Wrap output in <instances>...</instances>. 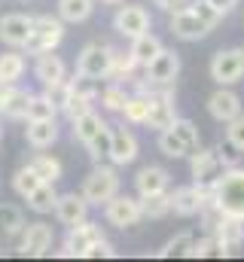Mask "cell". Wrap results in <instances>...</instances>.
Masks as SVG:
<instances>
[{
	"label": "cell",
	"mask_w": 244,
	"mask_h": 262,
	"mask_svg": "<svg viewBox=\"0 0 244 262\" xmlns=\"http://www.w3.org/2000/svg\"><path fill=\"white\" fill-rule=\"evenodd\" d=\"M159 9H165V12H177L180 6H186V0H153Z\"/></svg>",
	"instance_id": "obj_46"
},
{
	"label": "cell",
	"mask_w": 244,
	"mask_h": 262,
	"mask_svg": "<svg viewBox=\"0 0 244 262\" xmlns=\"http://www.w3.org/2000/svg\"><path fill=\"white\" fill-rule=\"evenodd\" d=\"M144 201V216H150V220H162V216H168L174 207H171V192H159V195H147L140 198Z\"/></svg>",
	"instance_id": "obj_34"
},
{
	"label": "cell",
	"mask_w": 244,
	"mask_h": 262,
	"mask_svg": "<svg viewBox=\"0 0 244 262\" xmlns=\"http://www.w3.org/2000/svg\"><path fill=\"white\" fill-rule=\"evenodd\" d=\"M205 3H208L211 9H217L220 15H229V12H232V9H235L241 0H205Z\"/></svg>",
	"instance_id": "obj_45"
},
{
	"label": "cell",
	"mask_w": 244,
	"mask_h": 262,
	"mask_svg": "<svg viewBox=\"0 0 244 262\" xmlns=\"http://www.w3.org/2000/svg\"><path fill=\"white\" fill-rule=\"evenodd\" d=\"M98 256H104V259H113V256H116V250H113V244H110L107 238H101L98 244H92L89 253H86V259H98Z\"/></svg>",
	"instance_id": "obj_44"
},
{
	"label": "cell",
	"mask_w": 244,
	"mask_h": 262,
	"mask_svg": "<svg viewBox=\"0 0 244 262\" xmlns=\"http://www.w3.org/2000/svg\"><path fill=\"white\" fill-rule=\"evenodd\" d=\"M40 183H46V180H43V177H40V174L31 168V165L18 168V171L12 174V189H15V192H18L22 198H28L31 192H34V189H37V186H40Z\"/></svg>",
	"instance_id": "obj_31"
},
{
	"label": "cell",
	"mask_w": 244,
	"mask_h": 262,
	"mask_svg": "<svg viewBox=\"0 0 244 262\" xmlns=\"http://www.w3.org/2000/svg\"><path fill=\"white\" fill-rule=\"evenodd\" d=\"M83 195L89 198V204H107L113 195H119V174H116V168L98 165L83 180Z\"/></svg>",
	"instance_id": "obj_5"
},
{
	"label": "cell",
	"mask_w": 244,
	"mask_h": 262,
	"mask_svg": "<svg viewBox=\"0 0 244 262\" xmlns=\"http://www.w3.org/2000/svg\"><path fill=\"white\" fill-rule=\"evenodd\" d=\"M150 95V92H147ZM177 122V113H174V98H171V89H162L159 95H150V116H147V125L156 131H165Z\"/></svg>",
	"instance_id": "obj_16"
},
{
	"label": "cell",
	"mask_w": 244,
	"mask_h": 262,
	"mask_svg": "<svg viewBox=\"0 0 244 262\" xmlns=\"http://www.w3.org/2000/svg\"><path fill=\"white\" fill-rule=\"evenodd\" d=\"M49 247H52V229H49L46 223H31V226H25L22 244H18V253H22V256H43Z\"/></svg>",
	"instance_id": "obj_20"
},
{
	"label": "cell",
	"mask_w": 244,
	"mask_h": 262,
	"mask_svg": "<svg viewBox=\"0 0 244 262\" xmlns=\"http://www.w3.org/2000/svg\"><path fill=\"white\" fill-rule=\"evenodd\" d=\"M189 168H192V180L198 186H214L220 180V174L226 171V162L220 156V149H195L189 156Z\"/></svg>",
	"instance_id": "obj_8"
},
{
	"label": "cell",
	"mask_w": 244,
	"mask_h": 262,
	"mask_svg": "<svg viewBox=\"0 0 244 262\" xmlns=\"http://www.w3.org/2000/svg\"><path fill=\"white\" fill-rule=\"evenodd\" d=\"M220 216H232L244 223V168H226L220 180L211 186V201H208Z\"/></svg>",
	"instance_id": "obj_2"
},
{
	"label": "cell",
	"mask_w": 244,
	"mask_h": 262,
	"mask_svg": "<svg viewBox=\"0 0 244 262\" xmlns=\"http://www.w3.org/2000/svg\"><path fill=\"white\" fill-rule=\"evenodd\" d=\"M25 73V58L18 52H3L0 55V85H12L18 82Z\"/></svg>",
	"instance_id": "obj_30"
},
{
	"label": "cell",
	"mask_w": 244,
	"mask_h": 262,
	"mask_svg": "<svg viewBox=\"0 0 244 262\" xmlns=\"http://www.w3.org/2000/svg\"><path fill=\"white\" fill-rule=\"evenodd\" d=\"M244 76V49H220L211 58V79L217 85H235Z\"/></svg>",
	"instance_id": "obj_7"
},
{
	"label": "cell",
	"mask_w": 244,
	"mask_h": 262,
	"mask_svg": "<svg viewBox=\"0 0 244 262\" xmlns=\"http://www.w3.org/2000/svg\"><path fill=\"white\" fill-rule=\"evenodd\" d=\"M171 131H174L183 143L189 146V152H195V149L201 146V134H198V128H195V122H189V119H177V122L171 125Z\"/></svg>",
	"instance_id": "obj_37"
},
{
	"label": "cell",
	"mask_w": 244,
	"mask_h": 262,
	"mask_svg": "<svg viewBox=\"0 0 244 262\" xmlns=\"http://www.w3.org/2000/svg\"><path fill=\"white\" fill-rule=\"evenodd\" d=\"M107 128H110V125H107L95 110H89V113H83V116L73 119V140H79L83 146H89L95 137H101Z\"/></svg>",
	"instance_id": "obj_24"
},
{
	"label": "cell",
	"mask_w": 244,
	"mask_h": 262,
	"mask_svg": "<svg viewBox=\"0 0 244 262\" xmlns=\"http://www.w3.org/2000/svg\"><path fill=\"white\" fill-rule=\"evenodd\" d=\"M25 140L34 146V149H46L58 140V125L55 119H28V128H25Z\"/></svg>",
	"instance_id": "obj_22"
},
{
	"label": "cell",
	"mask_w": 244,
	"mask_h": 262,
	"mask_svg": "<svg viewBox=\"0 0 244 262\" xmlns=\"http://www.w3.org/2000/svg\"><path fill=\"white\" fill-rule=\"evenodd\" d=\"M159 149H162V156H168V159H186V156H192L189 146H186L171 128L159 131Z\"/></svg>",
	"instance_id": "obj_33"
},
{
	"label": "cell",
	"mask_w": 244,
	"mask_h": 262,
	"mask_svg": "<svg viewBox=\"0 0 244 262\" xmlns=\"http://www.w3.org/2000/svg\"><path fill=\"white\" fill-rule=\"evenodd\" d=\"M95 12V0H58V15L67 25H79Z\"/></svg>",
	"instance_id": "obj_26"
},
{
	"label": "cell",
	"mask_w": 244,
	"mask_h": 262,
	"mask_svg": "<svg viewBox=\"0 0 244 262\" xmlns=\"http://www.w3.org/2000/svg\"><path fill=\"white\" fill-rule=\"evenodd\" d=\"M31 92L12 85H0V116L6 119H28V107H31Z\"/></svg>",
	"instance_id": "obj_17"
},
{
	"label": "cell",
	"mask_w": 244,
	"mask_h": 262,
	"mask_svg": "<svg viewBox=\"0 0 244 262\" xmlns=\"http://www.w3.org/2000/svg\"><path fill=\"white\" fill-rule=\"evenodd\" d=\"M122 116L125 122L131 125H147V116H150V95L140 92V95H128L125 107H122Z\"/></svg>",
	"instance_id": "obj_27"
},
{
	"label": "cell",
	"mask_w": 244,
	"mask_h": 262,
	"mask_svg": "<svg viewBox=\"0 0 244 262\" xmlns=\"http://www.w3.org/2000/svg\"><path fill=\"white\" fill-rule=\"evenodd\" d=\"M55 201H58L55 183H40V186L28 195V207H31L34 213H52V210H55Z\"/></svg>",
	"instance_id": "obj_29"
},
{
	"label": "cell",
	"mask_w": 244,
	"mask_h": 262,
	"mask_svg": "<svg viewBox=\"0 0 244 262\" xmlns=\"http://www.w3.org/2000/svg\"><path fill=\"white\" fill-rule=\"evenodd\" d=\"M107 156H110L113 165H131L137 159V137L125 125L110 128V149H107Z\"/></svg>",
	"instance_id": "obj_19"
},
{
	"label": "cell",
	"mask_w": 244,
	"mask_h": 262,
	"mask_svg": "<svg viewBox=\"0 0 244 262\" xmlns=\"http://www.w3.org/2000/svg\"><path fill=\"white\" fill-rule=\"evenodd\" d=\"M168 186H171V174H168L165 168H159V165H147V168H140L137 177H134V189H137L140 198L168 192Z\"/></svg>",
	"instance_id": "obj_21"
},
{
	"label": "cell",
	"mask_w": 244,
	"mask_h": 262,
	"mask_svg": "<svg viewBox=\"0 0 244 262\" xmlns=\"http://www.w3.org/2000/svg\"><path fill=\"white\" fill-rule=\"evenodd\" d=\"M46 183H55V180H61V162L55 159V156H46V152H37L31 162H28Z\"/></svg>",
	"instance_id": "obj_32"
},
{
	"label": "cell",
	"mask_w": 244,
	"mask_h": 262,
	"mask_svg": "<svg viewBox=\"0 0 244 262\" xmlns=\"http://www.w3.org/2000/svg\"><path fill=\"white\" fill-rule=\"evenodd\" d=\"M101 3H107V6H119L122 0H101Z\"/></svg>",
	"instance_id": "obj_47"
},
{
	"label": "cell",
	"mask_w": 244,
	"mask_h": 262,
	"mask_svg": "<svg viewBox=\"0 0 244 262\" xmlns=\"http://www.w3.org/2000/svg\"><path fill=\"white\" fill-rule=\"evenodd\" d=\"M214 238H217V256H232L244 244V223L232 216H217L214 220Z\"/></svg>",
	"instance_id": "obj_12"
},
{
	"label": "cell",
	"mask_w": 244,
	"mask_h": 262,
	"mask_svg": "<svg viewBox=\"0 0 244 262\" xmlns=\"http://www.w3.org/2000/svg\"><path fill=\"white\" fill-rule=\"evenodd\" d=\"M34 76H37V79L43 82V89H46V85H55V82H64V79H67V67H64V61H61L58 55L43 52V55H37Z\"/></svg>",
	"instance_id": "obj_23"
},
{
	"label": "cell",
	"mask_w": 244,
	"mask_h": 262,
	"mask_svg": "<svg viewBox=\"0 0 244 262\" xmlns=\"http://www.w3.org/2000/svg\"><path fill=\"white\" fill-rule=\"evenodd\" d=\"M125 101H128V95H125V89H122V85H107V89H101V104H104L107 110L122 113Z\"/></svg>",
	"instance_id": "obj_40"
},
{
	"label": "cell",
	"mask_w": 244,
	"mask_h": 262,
	"mask_svg": "<svg viewBox=\"0 0 244 262\" xmlns=\"http://www.w3.org/2000/svg\"><path fill=\"white\" fill-rule=\"evenodd\" d=\"M134 67H140V64L134 61L131 49H128V52H116V55H113V76H122V79H125V76H131V70H134Z\"/></svg>",
	"instance_id": "obj_42"
},
{
	"label": "cell",
	"mask_w": 244,
	"mask_h": 262,
	"mask_svg": "<svg viewBox=\"0 0 244 262\" xmlns=\"http://www.w3.org/2000/svg\"><path fill=\"white\" fill-rule=\"evenodd\" d=\"M192 241H195V235H192V232H180V235H174V238L159 250V256H162V259H171V256H189Z\"/></svg>",
	"instance_id": "obj_36"
},
{
	"label": "cell",
	"mask_w": 244,
	"mask_h": 262,
	"mask_svg": "<svg viewBox=\"0 0 244 262\" xmlns=\"http://www.w3.org/2000/svg\"><path fill=\"white\" fill-rule=\"evenodd\" d=\"M208 113H211V119H217V122H232V119H238L241 116V98L229 89V85H220L211 98H208Z\"/></svg>",
	"instance_id": "obj_15"
},
{
	"label": "cell",
	"mask_w": 244,
	"mask_h": 262,
	"mask_svg": "<svg viewBox=\"0 0 244 262\" xmlns=\"http://www.w3.org/2000/svg\"><path fill=\"white\" fill-rule=\"evenodd\" d=\"M226 143H232L238 152H244V113L238 119L226 122Z\"/></svg>",
	"instance_id": "obj_41"
},
{
	"label": "cell",
	"mask_w": 244,
	"mask_h": 262,
	"mask_svg": "<svg viewBox=\"0 0 244 262\" xmlns=\"http://www.w3.org/2000/svg\"><path fill=\"white\" fill-rule=\"evenodd\" d=\"M220 18H223V15H220L217 9H211L205 0H198V3H186L177 12H171L168 28H171V34H174L177 40L195 43V40H205V37L220 25Z\"/></svg>",
	"instance_id": "obj_1"
},
{
	"label": "cell",
	"mask_w": 244,
	"mask_h": 262,
	"mask_svg": "<svg viewBox=\"0 0 244 262\" xmlns=\"http://www.w3.org/2000/svg\"><path fill=\"white\" fill-rule=\"evenodd\" d=\"M113 55H116V49H110L104 43H89V46H83V52L76 58V73H86L92 79H107V76H113Z\"/></svg>",
	"instance_id": "obj_4"
},
{
	"label": "cell",
	"mask_w": 244,
	"mask_h": 262,
	"mask_svg": "<svg viewBox=\"0 0 244 262\" xmlns=\"http://www.w3.org/2000/svg\"><path fill=\"white\" fill-rule=\"evenodd\" d=\"M25 232V213L15 204H0V238H15Z\"/></svg>",
	"instance_id": "obj_28"
},
{
	"label": "cell",
	"mask_w": 244,
	"mask_h": 262,
	"mask_svg": "<svg viewBox=\"0 0 244 262\" xmlns=\"http://www.w3.org/2000/svg\"><path fill=\"white\" fill-rule=\"evenodd\" d=\"M211 253H217V238H214V235H208V238H201V241H192V247H189V259L211 256Z\"/></svg>",
	"instance_id": "obj_43"
},
{
	"label": "cell",
	"mask_w": 244,
	"mask_h": 262,
	"mask_svg": "<svg viewBox=\"0 0 244 262\" xmlns=\"http://www.w3.org/2000/svg\"><path fill=\"white\" fill-rule=\"evenodd\" d=\"M208 201H211V186H198V183L180 186V189L171 192V207H174L177 216H195V213H201L208 207Z\"/></svg>",
	"instance_id": "obj_10"
},
{
	"label": "cell",
	"mask_w": 244,
	"mask_h": 262,
	"mask_svg": "<svg viewBox=\"0 0 244 262\" xmlns=\"http://www.w3.org/2000/svg\"><path fill=\"white\" fill-rule=\"evenodd\" d=\"M64 40V18L55 15H37L34 18V31H31V40H28V52L31 55H43V52H55L58 43Z\"/></svg>",
	"instance_id": "obj_3"
},
{
	"label": "cell",
	"mask_w": 244,
	"mask_h": 262,
	"mask_svg": "<svg viewBox=\"0 0 244 262\" xmlns=\"http://www.w3.org/2000/svg\"><path fill=\"white\" fill-rule=\"evenodd\" d=\"M101 238H104V229L98 223H89V220L86 223H76V226L67 229V241H64L61 256H86L89 247L98 244Z\"/></svg>",
	"instance_id": "obj_9"
},
{
	"label": "cell",
	"mask_w": 244,
	"mask_h": 262,
	"mask_svg": "<svg viewBox=\"0 0 244 262\" xmlns=\"http://www.w3.org/2000/svg\"><path fill=\"white\" fill-rule=\"evenodd\" d=\"M144 70H147V85H174L180 73V55L174 49H162Z\"/></svg>",
	"instance_id": "obj_14"
},
{
	"label": "cell",
	"mask_w": 244,
	"mask_h": 262,
	"mask_svg": "<svg viewBox=\"0 0 244 262\" xmlns=\"http://www.w3.org/2000/svg\"><path fill=\"white\" fill-rule=\"evenodd\" d=\"M61 110H64V116L73 122L76 116H83V113H89V110H92V98H83V95H76V92L70 89V95H67V104H64Z\"/></svg>",
	"instance_id": "obj_39"
},
{
	"label": "cell",
	"mask_w": 244,
	"mask_h": 262,
	"mask_svg": "<svg viewBox=\"0 0 244 262\" xmlns=\"http://www.w3.org/2000/svg\"><path fill=\"white\" fill-rule=\"evenodd\" d=\"M34 31V18L25 12H9L0 18V43L12 46V49H25Z\"/></svg>",
	"instance_id": "obj_11"
},
{
	"label": "cell",
	"mask_w": 244,
	"mask_h": 262,
	"mask_svg": "<svg viewBox=\"0 0 244 262\" xmlns=\"http://www.w3.org/2000/svg\"><path fill=\"white\" fill-rule=\"evenodd\" d=\"M0 256H3V250H0Z\"/></svg>",
	"instance_id": "obj_48"
},
{
	"label": "cell",
	"mask_w": 244,
	"mask_h": 262,
	"mask_svg": "<svg viewBox=\"0 0 244 262\" xmlns=\"http://www.w3.org/2000/svg\"><path fill=\"white\" fill-rule=\"evenodd\" d=\"M70 82V89L76 92V95H83V98H98L101 95V85H98V79H92V76H86V73H76L73 79H67Z\"/></svg>",
	"instance_id": "obj_38"
},
{
	"label": "cell",
	"mask_w": 244,
	"mask_h": 262,
	"mask_svg": "<svg viewBox=\"0 0 244 262\" xmlns=\"http://www.w3.org/2000/svg\"><path fill=\"white\" fill-rule=\"evenodd\" d=\"M55 216H58L61 226H76V223H86V216H89V198L76 195V192H64V195H58V201H55Z\"/></svg>",
	"instance_id": "obj_18"
},
{
	"label": "cell",
	"mask_w": 244,
	"mask_h": 262,
	"mask_svg": "<svg viewBox=\"0 0 244 262\" xmlns=\"http://www.w3.org/2000/svg\"><path fill=\"white\" fill-rule=\"evenodd\" d=\"M55 113H58V107H55V101H52L46 92L31 98V107H28V119H55Z\"/></svg>",
	"instance_id": "obj_35"
},
{
	"label": "cell",
	"mask_w": 244,
	"mask_h": 262,
	"mask_svg": "<svg viewBox=\"0 0 244 262\" xmlns=\"http://www.w3.org/2000/svg\"><path fill=\"white\" fill-rule=\"evenodd\" d=\"M104 220L116 229H131L144 220V201L140 195L131 198V195H113L107 204H104Z\"/></svg>",
	"instance_id": "obj_6"
},
{
	"label": "cell",
	"mask_w": 244,
	"mask_h": 262,
	"mask_svg": "<svg viewBox=\"0 0 244 262\" xmlns=\"http://www.w3.org/2000/svg\"><path fill=\"white\" fill-rule=\"evenodd\" d=\"M113 28H116V34L134 40V37H140V34L150 31V12H147L144 6H137V3L119 6L116 15H113Z\"/></svg>",
	"instance_id": "obj_13"
},
{
	"label": "cell",
	"mask_w": 244,
	"mask_h": 262,
	"mask_svg": "<svg viewBox=\"0 0 244 262\" xmlns=\"http://www.w3.org/2000/svg\"><path fill=\"white\" fill-rule=\"evenodd\" d=\"M162 49H165V46H162V40H159L156 34H150V31L131 40V55H134V61H137L140 67H147L156 55H159V52H162Z\"/></svg>",
	"instance_id": "obj_25"
}]
</instances>
